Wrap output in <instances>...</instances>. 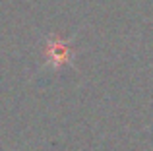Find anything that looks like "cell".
Segmentation results:
<instances>
[{"instance_id":"obj_1","label":"cell","mask_w":153,"mask_h":151,"mask_svg":"<svg viewBox=\"0 0 153 151\" xmlns=\"http://www.w3.org/2000/svg\"><path fill=\"white\" fill-rule=\"evenodd\" d=\"M72 58H74V49L60 35H51L45 41V45H43V60H45L47 68L60 70L64 66L72 64Z\"/></svg>"}]
</instances>
